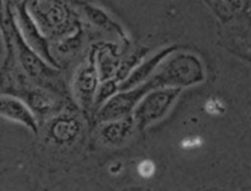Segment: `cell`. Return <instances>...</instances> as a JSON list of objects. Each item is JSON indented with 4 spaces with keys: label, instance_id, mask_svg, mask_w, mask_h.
I'll return each mask as SVG.
<instances>
[{
    "label": "cell",
    "instance_id": "obj_14",
    "mask_svg": "<svg viewBox=\"0 0 251 191\" xmlns=\"http://www.w3.org/2000/svg\"><path fill=\"white\" fill-rule=\"evenodd\" d=\"M80 5L83 14H85V16L87 17V20L91 24L107 32H114L120 38L127 41V34L125 33L124 28L109 14H107L104 10L96 6V5L90 4V2H81Z\"/></svg>",
    "mask_w": 251,
    "mask_h": 191
},
{
    "label": "cell",
    "instance_id": "obj_10",
    "mask_svg": "<svg viewBox=\"0 0 251 191\" xmlns=\"http://www.w3.org/2000/svg\"><path fill=\"white\" fill-rule=\"evenodd\" d=\"M29 108L37 120L50 119L55 114L61 112V104L55 96L41 87H26L19 96Z\"/></svg>",
    "mask_w": 251,
    "mask_h": 191
},
{
    "label": "cell",
    "instance_id": "obj_4",
    "mask_svg": "<svg viewBox=\"0 0 251 191\" xmlns=\"http://www.w3.org/2000/svg\"><path fill=\"white\" fill-rule=\"evenodd\" d=\"M9 20H7V27H9L10 37H11L12 46L15 48V55L19 65L21 66L25 75L31 80L37 81L38 83L48 82L51 80L58 78L59 70L54 66L49 65L46 60L41 58L26 42L22 38L21 33L17 29L16 24L12 14L10 12Z\"/></svg>",
    "mask_w": 251,
    "mask_h": 191
},
{
    "label": "cell",
    "instance_id": "obj_21",
    "mask_svg": "<svg viewBox=\"0 0 251 191\" xmlns=\"http://www.w3.org/2000/svg\"><path fill=\"white\" fill-rule=\"evenodd\" d=\"M1 54H2V49H1V36H0V60H1Z\"/></svg>",
    "mask_w": 251,
    "mask_h": 191
},
{
    "label": "cell",
    "instance_id": "obj_17",
    "mask_svg": "<svg viewBox=\"0 0 251 191\" xmlns=\"http://www.w3.org/2000/svg\"><path fill=\"white\" fill-rule=\"evenodd\" d=\"M206 110L210 114H222L225 112V105H223V103L221 100L211 99L206 104Z\"/></svg>",
    "mask_w": 251,
    "mask_h": 191
},
{
    "label": "cell",
    "instance_id": "obj_1",
    "mask_svg": "<svg viewBox=\"0 0 251 191\" xmlns=\"http://www.w3.org/2000/svg\"><path fill=\"white\" fill-rule=\"evenodd\" d=\"M206 70L200 56L191 51L176 50L169 54L157 68L146 83L150 90L156 88H184L202 83Z\"/></svg>",
    "mask_w": 251,
    "mask_h": 191
},
{
    "label": "cell",
    "instance_id": "obj_20",
    "mask_svg": "<svg viewBox=\"0 0 251 191\" xmlns=\"http://www.w3.org/2000/svg\"><path fill=\"white\" fill-rule=\"evenodd\" d=\"M5 1L4 0H0V26L4 24L5 21Z\"/></svg>",
    "mask_w": 251,
    "mask_h": 191
},
{
    "label": "cell",
    "instance_id": "obj_16",
    "mask_svg": "<svg viewBox=\"0 0 251 191\" xmlns=\"http://www.w3.org/2000/svg\"><path fill=\"white\" fill-rule=\"evenodd\" d=\"M136 170L142 179H151L156 174V164L151 159H142L137 163Z\"/></svg>",
    "mask_w": 251,
    "mask_h": 191
},
{
    "label": "cell",
    "instance_id": "obj_22",
    "mask_svg": "<svg viewBox=\"0 0 251 191\" xmlns=\"http://www.w3.org/2000/svg\"><path fill=\"white\" fill-rule=\"evenodd\" d=\"M229 1H232V0H229Z\"/></svg>",
    "mask_w": 251,
    "mask_h": 191
},
{
    "label": "cell",
    "instance_id": "obj_9",
    "mask_svg": "<svg viewBox=\"0 0 251 191\" xmlns=\"http://www.w3.org/2000/svg\"><path fill=\"white\" fill-rule=\"evenodd\" d=\"M176 46H168L166 48H162L161 50L156 51L154 54L150 55L149 58L144 59L140 61L134 69L129 72V75L119 82V91H127L131 88L137 87V86L142 85L146 81H149L157 70L159 64L167 58L171 53L178 50Z\"/></svg>",
    "mask_w": 251,
    "mask_h": 191
},
{
    "label": "cell",
    "instance_id": "obj_18",
    "mask_svg": "<svg viewBox=\"0 0 251 191\" xmlns=\"http://www.w3.org/2000/svg\"><path fill=\"white\" fill-rule=\"evenodd\" d=\"M183 148L185 149H196L198 147H200L202 144V141L200 140V137L198 136H190V137H186V139L183 140Z\"/></svg>",
    "mask_w": 251,
    "mask_h": 191
},
{
    "label": "cell",
    "instance_id": "obj_15",
    "mask_svg": "<svg viewBox=\"0 0 251 191\" xmlns=\"http://www.w3.org/2000/svg\"><path fill=\"white\" fill-rule=\"evenodd\" d=\"M117 92H119V82L115 78H110V80L102 81L98 86L97 93H96V99H95V107L100 108V105L104 104L109 98Z\"/></svg>",
    "mask_w": 251,
    "mask_h": 191
},
{
    "label": "cell",
    "instance_id": "obj_19",
    "mask_svg": "<svg viewBox=\"0 0 251 191\" xmlns=\"http://www.w3.org/2000/svg\"><path fill=\"white\" fill-rule=\"evenodd\" d=\"M122 170H123V164L119 163V162H117V163H113L112 166L109 167V171H110V174H113V175H115V174H119Z\"/></svg>",
    "mask_w": 251,
    "mask_h": 191
},
{
    "label": "cell",
    "instance_id": "obj_13",
    "mask_svg": "<svg viewBox=\"0 0 251 191\" xmlns=\"http://www.w3.org/2000/svg\"><path fill=\"white\" fill-rule=\"evenodd\" d=\"M93 55H95V64L100 82L115 78L118 70L122 65L120 54L117 47L110 43L103 44L102 47L93 49Z\"/></svg>",
    "mask_w": 251,
    "mask_h": 191
},
{
    "label": "cell",
    "instance_id": "obj_11",
    "mask_svg": "<svg viewBox=\"0 0 251 191\" xmlns=\"http://www.w3.org/2000/svg\"><path fill=\"white\" fill-rule=\"evenodd\" d=\"M0 117L22 125L33 134H37L39 130L38 120L33 113L24 100L15 96L0 95Z\"/></svg>",
    "mask_w": 251,
    "mask_h": 191
},
{
    "label": "cell",
    "instance_id": "obj_3",
    "mask_svg": "<svg viewBox=\"0 0 251 191\" xmlns=\"http://www.w3.org/2000/svg\"><path fill=\"white\" fill-rule=\"evenodd\" d=\"M181 90L178 88H156L147 92L132 112L136 130L142 131L163 119L174 107Z\"/></svg>",
    "mask_w": 251,
    "mask_h": 191
},
{
    "label": "cell",
    "instance_id": "obj_5",
    "mask_svg": "<svg viewBox=\"0 0 251 191\" xmlns=\"http://www.w3.org/2000/svg\"><path fill=\"white\" fill-rule=\"evenodd\" d=\"M100 80L95 64L93 49L88 54L85 63L75 70L73 78V93L76 103L83 112L88 113L95 108L96 93Z\"/></svg>",
    "mask_w": 251,
    "mask_h": 191
},
{
    "label": "cell",
    "instance_id": "obj_12",
    "mask_svg": "<svg viewBox=\"0 0 251 191\" xmlns=\"http://www.w3.org/2000/svg\"><path fill=\"white\" fill-rule=\"evenodd\" d=\"M136 131L134 119L131 117L114 121L103 122L98 130L100 141L107 146L119 147L126 143Z\"/></svg>",
    "mask_w": 251,
    "mask_h": 191
},
{
    "label": "cell",
    "instance_id": "obj_8",
    "mask_svg": "<svg viewBox=\"0 0 251 191\" xmlns=\"http://www.w3.org/2000/svg\"><path fill=\"white\" fill-rule=\"evenodd\" d=\"M82 129V121L77 115L73 112H60L47 120L46 134L53 143L69 146L77 141Z\"/></svg>",
    "mask_w": 251,
    "mask_h": 191
},
{
    "label": "cell",
    "instance_id": "obj_6",
    "mask_svg": "<svg viewBox=\"0 0 251 191\" xmlns=\"http://www.w3.org/2000/svg\"><path fill=\"white\" fill-rule=\"evenodd\" d=\"M150 91L151 90L146 82L131 90L119 91L98 108L96 112V119L98 122L103 124L131 117L139 100Z\"/></svg>",
    "mask_w": 251,
    "mask_h": 191
},
{
    "label": "cell",
    "instance_id": "obj_2",
    "mask_svg": "<svg viewBox=\"0 0 251 191\" xmlns=\"http://www.w3.org/2000/svg\"><path fill=\"white\" fill-rule=\"evenodd\" d=\"M27 11L44 36L59 37L73 29L71 12L63 0H24Z\"/></svg>",
    "mask_w": 251,
    "mask_h": 191
},
{
    "label": "cell",
    "instance_id": "obj_7",
    "mask_svg": "<svg viewBox=\"0 0 251 191\" xmlns=\"http://www.w3.org/2000/svg\"><path fill=\"white\" fill-rule=\"evenodd\" d=\"M12 16H14L15 24H16L17 29L21 33L24 41L49 65L59 69L58 61L55 60L50 49H49L48 38L42 33V31L38 28L36 22L33 21L31 15L28 14L26 6H25V1L17 5Z\"/></svg>",
    "mask_w": 251,
    "mask_h": 191
}]
</instances>
